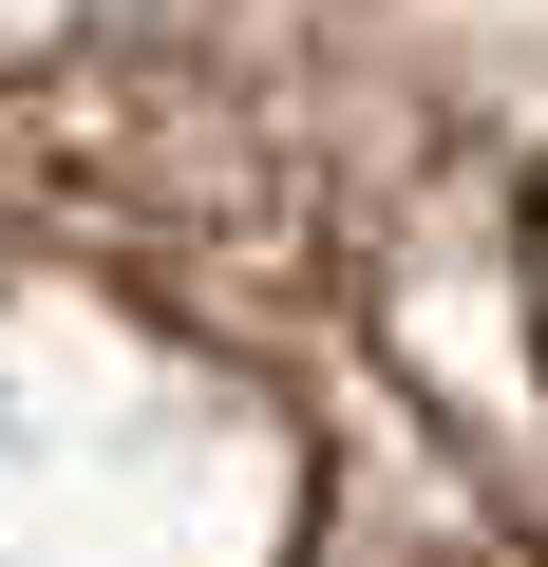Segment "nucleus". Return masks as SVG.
Wrapping results in <instances>:
<instances>
[{
  "instance_id": "obj_1",
  "label": "nucleus",
  "mask_w": 548,
  "mask_h": 567,
  "mask_svg": "<svg viewBox=\"0 0 548 567\" xmlns=\"http://www.w3.org/2000/svg\"><path fill=\"white\" fill-rule=\"evenodd\" d=\"M510 246H529V360H548V171H529V208H510Z\"/></svg>"
}]
</instances>
